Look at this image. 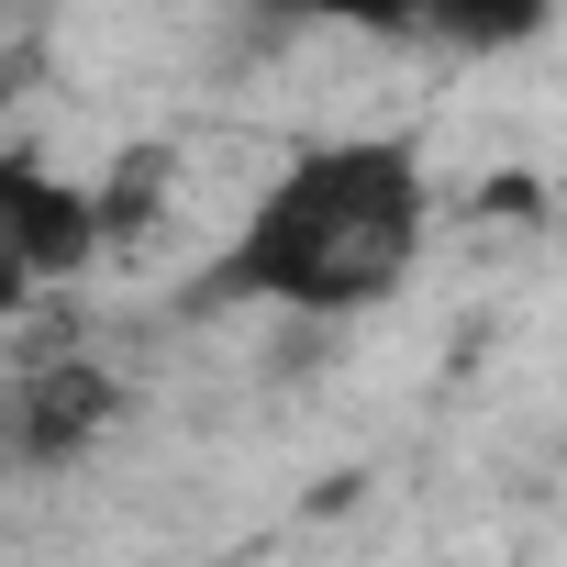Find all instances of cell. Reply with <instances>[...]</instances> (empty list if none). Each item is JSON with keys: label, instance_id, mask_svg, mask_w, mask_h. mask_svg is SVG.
<instances>
[{"label": "cell", "instance_id": "obj_2", "mask_svg": "<svg viewBox=\"0 0 567 567\" xmlns=\"http://www.w3.org/2000/svg\"><path fill=\"white\" fill-rule=\"evenodd\" d=\"M101 234V200L45 178L34 156H0V312H23L45 278H68Z\"/></svg>", "mask_w": 567, "mask_h": 567}, {"label": "cell", "instance_id": "obj_4", "mask_svg": "<svg viewBox=\"0 0 567 567\" xmlns=\"http://www.w3.org/2000/svg\"><path fill=\"white\" fill-rule=\"evenodd\" d=\"M556 12V0H412V34H445V45H512Z\"/></svg>", "mask_w": 567, "mask_h": 567}, {"label": "cell", "instance_id": "obj_3", "mask_svg": "<svg viewBox=\"0 0 567 567\" xmlns=\"http://www.w3.org/2000/svg\"><path fill=\"white\" fill-rule=\"evenodd\" d=\"M0 412H12V445H23V456H68V445H90V434H101L112 379H101V368H45V379H23Z\"/></svg>", "mask_w": 567, "mask_h": 567}, {"label": "cell", "instance_id": "obj_1", "mask_svg": "<svg viewBox=\"0 0 567 567\" xmlns=\"http://www.w3.org/2000/svg\"><path fill=\"white\" fill-rule=\"evenodd\" d=\"M423 156L412 145H312L267 178L200 301H278V312H368L423 256Z\"/></svg>", "mask_w": 567, "mask_h": 567}, {"label": "cell", "instance_id": "obj_5", "mask_svg": "<svg viewBox=\"0 0 567 567\" xmlns=\"http://www.w3.org/2000/svg\"><path fill=\"white\" fill-rule=\"evenodd\" d=\"M278 12H312V23H368V34H412V0H278Z\"/></svg>", "mask_w": 567, "mask_h": 567}]
</instances>
